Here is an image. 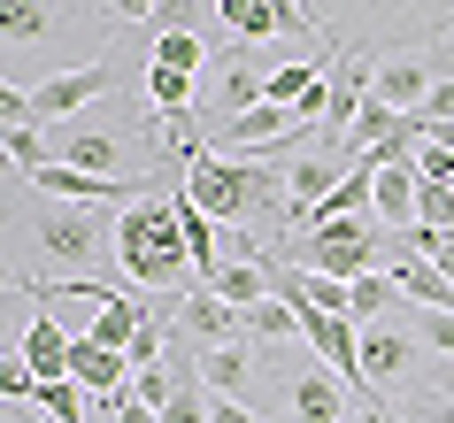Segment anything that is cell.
I'll return each instance as SVG.
<instances>
[{"mask_svg":"<svg viewBox=\"0 0 454 423\" xmlns=\"http://www.w3.org/2000/svg\"><path fill=\"white\" fill-rule=\"evenodd\" d=\"M324 47L385 62V54H439L454 47V0H309Z\"/></svg>","mask_w":454,"mask_h":423,"instance_id":"6da1fadb","label":"cell"},{"mask_svg":"<svg viewBox=\"0 0 454 423\" xmlns=\"http://www.w3.org/2000/svg\"><path fill=\"white\" fill-rule=\"evenodd\" d=\"M116 270L146 293H185L192 255H185V215H177V192H146L116 215Z\"/></svg>","mask_w":454,"mask_h":423,"instance_id":"7a4b0ae2","label":"cell"},{"mask_svg":"<svg viewBox=\"0 0 454 423\" xmlns=\"http://www.w3.org/2000/svg\"><path fill=\"white\" fill-rule=\"evenodd\" d=\"M8 223H16V239H31V255L47 262V270L85 278L100 262H116V231H100V215L77 208V200H47V192L24 185V200L8 208Z\"/></svg>","mask_w":454,"mask_h":423,"instance_id":"3957f363","label":"cell"},{"mask_svg":"<svg viewBox=\"0 0 454 423\" xmlns=\"http://www.w3.org/2000/svg\"><path fill=\"white\" fill-rule=\"evenodd\" d=\"M262 362H270V377H278V408L286 416L278 423H347L355 408V385L339 370H324V354L309 347V339H293V347H262Z\"/></svg>","mask_w":454,"mask_h":423,"instance_id":"277c9868","label":"cell"},{"mask_svg":"<svg viewBox=\"0 0 454 423\" xmlns=\"http://www.w3.org/2000/svg\"><path fill=\"white\" fill-rule=\"evenodd\" d=\"M93 24V0H0V62L24 54V62H62L70 70V39Z\"/></svg>","mask_w":454,"mask_h":423,"instance_id":"5b68a950","label":"cell"},{"mask_svg":"<svg viewBox=\"0 0 454 423\" xmlns=\"http://www.w3.org/2000/svg\"><path fill=\"white\" fill-rule=\"evenodd\" d=\"M278 255L309 262V270H324V278H339V285H355V278L378 270V223H370V215H316L309 231L286 239Z\"/></svg>","mask_w":454,"mask_h":423,"instance_id":"8992f818","label":"cell"},{"mask_svg":"<svg viewBox=\"0 0 454 423\" xmlns=\"http://www.w3.org/2000/svg\"><path fill=\"white\" fill-rule=\"evenodd\" d=\"M278 62H293V54H286V47H231V54H223V70H215V85H208L215 123H231V116H247V108H262L270 70H278Z\"/></svg>","mask_w":454,"mask_h":423,"instance_id":"52a82bcc","label":"cell"},{"mask_svg":"<svg viewBox=\"0 0 454 423\" xmlns=\"http://www.w3.org/2000/svg\"><path fill=\"white\" fill-rule=\"evenodd\" d=\"M355 362H362V400H393L408 377H416V339L393 331V324H362Z\"/></svg>","mask_w":454,"mask_h":423,"instance_id":"ba28073f","label":"cell"},{"mask_svg":"<svg viewBox=\"0 0 454 423\" xmlns=\"http://www.w3.org/2000/svg\"><path fill=\"white\" fill-rule=\"evenodd\" d=\"M169 324L185 331L192 347H239L247 339V316L231 301H215L208 285H200V293H177V308H169Z\"/></svg>","mask_w":454,"mask_h":423,"instance_id":"9c48e42d","label":"cell"},{"mask_svg":"<svg viewBox=\"0 0 454 423\" xmlns=\"http://www.w3.org/2000/svg\"><path fill=\"white\" fill-rule=\"evenodd\" d=\"M431 85H439L431 54H385V62H370V100L401 108V116H416V108H424Z\"/></svg>","mask_w":454,"mask_h":423,"instance_id":"30bf717a","label":"cell"},{"mask_svg":"<svg viewBox=\"0 0 454 423\" xmlns=\"http://www.w3.org/2000/svg\"><path fill=\"white\" fill-rule=\"evenodd\" d=\"M370 223L378 231H416V162L370 169Z\"/></svg>","mask_w":454,"mask_h":423,"instance_id":"8fae6325","label":"cell"},{"mask_svg":"<svg viewBox=\"0 0 454 423\" xmlns=\"http://www.w3.org/2000/svg\"><path fill=\"white\" fill-rule=\"evenodd\" d=\"M16 354L31 362V377H39V385L70 377V331H62V316H47V308H39V316L24 324V347H16Z\"/></svg>","mask_w":454,"mask_h":423,"instance_id":"7c38bea8","label":"cell"},{"mask_svg":"<svg viewBox=\"0 0 454 423\" xmlns=\"http://www.w3.org/2000/svg\"><path fill=\"white\" fill-rule=\"evenodd\" d=\"M70 377L85 385V393H123L131 385V362H123V347H100V339H70Z\"/></svg>","mask_w":454,"mask_h":423,"instance_id":"4fadbf2b","label":"cell"},{"mask_svg":"<svg viewBox=\"0 0 454 423\" xmlns=\"http://www.w3.org/2000/svg\"><path fill=\"white\" fill-rule=\"evenodd\" d=\"M200 377H208V393H223V400H247L254 408V347H200Z\"/></svg>","mask_w":454,"mask_h":423,"instance_id":"5bb4252c","label":"cell"},{"mask_svg":"<svg viewBox=\"0 0 454 423\" xmlns=\"http://www.w3.org/2000/svg\"><path fill=\"white\" fill-rule=\"evenodd\" d=\"M215 16L231 24V39H239V47H270V39L286 31L278 0H215Z\"/></svg>","mask_w":454,"mask_h":423,"instance_id":"9a60e30c","label":"cell"},{"mask_svg":"<svg viewBox=\"0 0 454 423\" xmlns=\"http://www.w3.org/2000/svg\"><path fill=\"white\" fill-rule=\"evenodd\" d=\"M192 93H200V77H192V70L146 62V77H139V100L154 108V116H177V108H192Z\"/></svg>","mask_w":454,"mask_h":423,"instance_id":"2e32d148","label":"cell"},{"mask_svg":"<svg viewBox=\"0 0 454 423\" xmlns=\"http://www.w3.org/2000/svg\"><path fill=\"white\" fill-rule=\"evenodd\" d=\"M208 293H215V301H231V308L247 316L254 301H270V262H223Z\"/></svg>","mask_w":454,"mask_h":423,"instance_id":"e0dca14e","label":"cell"},{"mask_svg":"<svg viewBox=\"0 0 454 423\" xmlns=\"http://www.w3.org/2000/svg\"><path fill=\"white\" fill-rule=\"evenodd\" d=\"M146 324V301H131V293H108L93 316V331H77V339H100V347H131V331Z\"/></svg>","mask_w":454,"mask_h":423,"instance_id":"ac0fdd59","label":"cell"},{"mask_svg":"<svg viewBox=\"0 0 454 423\" xmlns=\"http://www.w3.org/2000/svg\"><path fill=\"white\" fill-rule=\"evenodd\" d=\"M247 339H254V347H293V339H301V316H293V308L270 293V301L247 308Z\"/></svg>","mask_w":454,"mask_h":423,"instance_id":"d6986e66","label":"cell"},{"mask_svg":"<svg viewBox=\"0 0 454 423\" xmlns=\"http://www.w3.org/2000/svg\"><path fill=\"white\" fill-rule=\"evenodd\" d=\"M401 301H408V293H401L393 278H385V270H370V278H355V285H347V316H355V324H370V316L385 324V308H401Z\"/></svg>","mask_w":454,"mask_h":423,"instance_id":"ffe728a7","label":"cell"},{"mask_svg":"<svg viewBox=\"0 0 454 423\" xmlns=\"http://www.w3.org/2000/svg\"><path fill=\"white\" fill-rule=\"evenodd\" d=\"M0 154L24 169V177H31L39 162H54V146H47V131H39V123H8V131H0Z\"/></svg>","mask_w":454,"mask_h":423,"instance_id":"44dd1931","label":"cell"},{"mask_svg":"<svg viewBox=\"0 0 454 423\" xmlns=\"http://www.w3.org/2000/svg\"><path fill=\"white\" fill-rule=\"evenodd\" d=\"M16 200H24V185H16V192H0V316H8V293H31L24 262L8 255V231H16V223H8V208H16Z\"/></svg>","mask_w":454,"mask_h":423,"instance_id":"7402d4cb","label":"cell"},{"mask_svg":"<svg viewBox=\"0 0 454 423\" xmlns=\"http://www.w3.org/2000/svg\"><path fill=\"white\" fill-rule=\"evenodd\" d=\"M39 416H54V423H85V385L77 377H54V385H39V400H31Z\"/></svg>","mask_w":454,"mask_h":423,"instance_id":"603a6c76","label":"cell"},{"mask_svg":"<svg viewBox=\"0 0 454 423\" xmlns=\"http://www.w3.org/2000/svg\"><path fill=\"white\" fill-rule=\"evenodd\" d=\"M162 354H169V324L154 316V308H146V324L131 331V347H123V362H131V377H139V370H154Z\"/></svg>","mask_w":454,"mask_h":423,"instance_id":"cb8c5ba5","label":"cell"},{"mask_svg":"<svg viewBox=\"0 0 454 423\" xmlns=\"http://www.w3.org/2000/svg\"><path fill=\"white\" fill-rule=\"evenodd\" d=\"M215 0H154V16H146V31L154 39H169V31H200V16H208Z\"/></svg>","mask_w":454,"mask_h":423,"instance_id":"d4e9b609","label":"cell"},{"mask_svg":"<svg viewBox=\"0 0 454 423\" xmlns=\"http://www.w3.org/2000/svg\"><path fill=\"white\" fill-rule=\"evenodd\" d=\"M416 223H424V231H454V185L416 177Z\"/></svg>","mask_w":454,"mask_h":423,"instance_id":"484cf974","label":"cell"},{"mask_svg":"<svg viewBox=\"0 0 454 423\" xmlns=\"http://www.w3.org/2000/svg\"><path fill=\"white\" fill-rule=\"evenodd\" d=\"M154 62H169V70H192V77H200V62H208V39H200V31H169V39H154Z\"/></svg>","mask_w":454,"mask_h":423,"instance_id":"4316f807","label":"cell"},{"mask_svg":"<svg viewBox=\"0 0 454 423\" xmlns=\"http://www.w3.org/2000/svg\"><path fill=\"white\" fill-rule=\"evenodd\" d=\"M0 400L16 408V400H39V377H31L24 354H0Z\"/></svg>","mask_w":454,"mask_h":423,"instance_id":"83f0119b","label":"cell"},{"mask_svg":"<svg viewBox=\"0 0 454 423\" xmlns=\"http://www.w3.org/2000/svg\"><path fill=\"white\" fill-rule=\"evenodd\" d=\"M408 239H416V255H424L431 270H439V278L454 285V231H424V223H416V231H408Z\"/></svg>","mask_w":454,"mask_h":423,"instance_id":"f1b7e54d","label":"cell"},{"mask_svg":"<svg viewBox=\"0 0 454 423\" xmlns=\"http://www.w3.org/2000/svg\"><path fill=\"white\" fill-rule=\"evenodd\" d=\"M416 331H424L439 354H454V308H416Z\"/></svg>","mask_w":454,"mask_h":423,"instance_id":"f546056e","label":"cell"},{"mask_svg":"<svg viewBox=\"0 0 454 423\" xmlns=\"http://www.w3.org/2000/svg\"><path fill=\"white\" fill-rule=\"evenodd\" d=\"M108 423H162V416H154V408H146V400L123 385V393H108Z\"/></svg>","mask_w":454,"mask_h":423,"instance_id":"4dcf8cb0","label":"cell"},{"mask_svg":"<svg viewBox=\"0 0 454 423\" xmlns=\"http://www.w3.org/2000/svg\"><path fill=\"white\" fill-rule=\"evenodd\" d=\"M8 123H31V85H0V131Z\"/></svg>","mask_w":454,"mask_h":423,"instance_id":"1f68e13d","label":"cell"},{"mask_svg":"<svg viewBox=\"0 0 454 423\" xmlns=\"http://www.w3.org/2000/svg\"><path fill=\"white\" fill-rule=\"evenodd\" d=\"M424 400H439V408H454V354H439V370H431V393Z\"/></svg>","mask_w":454,"mask_h":423,"instance_id":"d6a6232c","label":"cell"},{"mask_svg":"<svg viewBox=\"0 0 454 423\" xmlns=\"http://www.w3.org/2000/svg\"><path fill=\"white\" fill-rule=\"evenodd\" d=\"M347 423H408V408H393V400H362Z\"/></svg>","mask_w":454,"mask_h":423,"instance_id":"836d02e7","label":"cell"},{"mask_svg":"<svg viewBox=\"0 0 454 423\" xmlns=\"http://www.w3.org/2000/svg\"><path fill=\"white\" fill-rule=\"evenodd\" d=\"M108 8V24H146L154 16V0H100Z\"/></svg>","mask_w":454,"mask_h":423,"instance_id":"e575fe53","label":"cell"},{"mask_svg":"<svg viewBox=\"0 0 454 423\" xmlns=\"http://www.w3.org/2000/svg\"><path fill=\"white\" fill-rule=\"evenodd\" d=\"M408 423H454V408H439V400H416V408H408Z\"/></svg>","mask_w":454,"mask_h":423,"instance_id":"d590c367","label":"cell"},{"mask_svg":"<svg viewBox=\"0 0 454 423\" xmlns=\"http://www.w3.org/2000/svg\"><path fill=\"white\" fill-rule=\"evenodd\" d=\"M0 423H24V416H16V408H8V400H0Z\"/></svg>","mask_w":454,"mask_h":423,"instance_id":"8d00e7d4","label":"cell"}]
</instances>
